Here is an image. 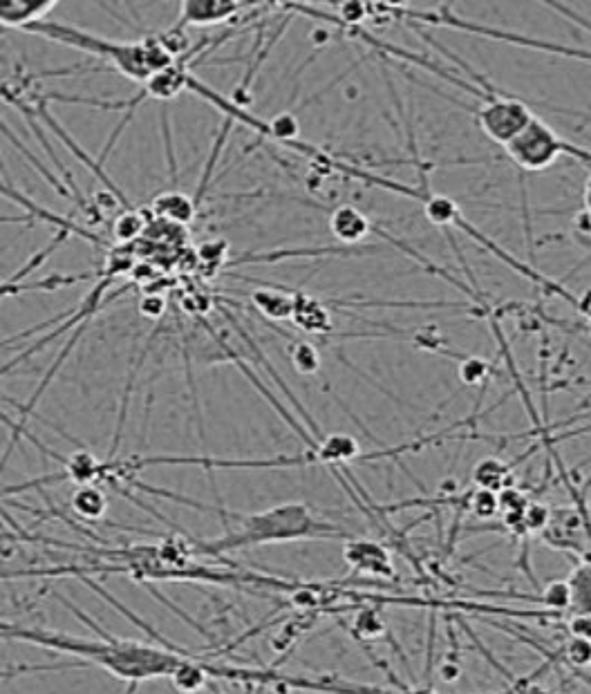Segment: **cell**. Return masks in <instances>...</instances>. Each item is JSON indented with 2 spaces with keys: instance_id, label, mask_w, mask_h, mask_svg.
<instances>
[{
  "instance_id": "6da1fadb",
  "label": "cell",
  "mask_w": 591,
  "mask_h": 694,
  "mask_svg": "<svg viewBox=\"0 0 591 694\" xmlns=\"http://www.w3.org/2000/svg\"><path fill=\"white\" fill-rule=\"evenodd\" d=\"M0 639L7 641H25L41 647H48L54 652H65L77 656L83 663H95L99 668L110 672L112 677L124 679L130 683L150 681V679H171L175 670L189 659V656L166 652L162 647L146 645L139 641H121V639H79V636H68L48 630H30V627H16L12 623L0 621Z\"/></svg>"
},
{
  "instance_id": "7a4b0ae2",
  "label": "cell",
  "mask_w": 591,
  "mask_h": 694,
  "mask_svg": "<svg viewBox=\"0 0 591 694\" xmlns=\"http://www.w3.org/2000/svg\"><path fill=\"white\" fill-rule=\"evenodd\" d=\"M229 515L231 520L238 522V527L229 529L218 540H200L197 542V551L220 556V553L227 551L271 545V542L341 536V529L336 524L318 518L305 504H280L260 513Z\"/></svg>"
},
{
  "instance_id": "3957f363",
  "label": "cell",
  "mask_w": 591,
  "mask_h": 694,
  "mask_svg": "<svg viewBox=\"0 0 591 694\" xmlns=\"http://www.w3.org/2000/svg\"><path fill=\"white\" fill-rule=\"evenodd\" d=\"M506 155L513 164H518L522 171L536 173L549 168L560 155L578 153V148L569 146L565 139L558 137L544 121L533 117L531 124L522 130L518 137H513L504 146Z\"/></svg>"
},
{
  "instance_id": "277c9868",
  "label": "cell",
  "mask_w": 591,
  "mask_h": 694,
  "mask_svg": "<svg viewBox=\"0 0 591 694\" xmlns=\"http://www.w3.org/2000/svg\"><path fill=\"white\" fill-rule=\"evenodd\" d=\"M477 121H480L486 137H491L495 144L506 146L531 124L533 112L522 101L491 97L477 112Z\"/></svg>"
},
{
  "instance_id": "5b68a950",
  "label": "cell",
  "mask_w": 591,
  "mask_h": 694,
  "mask_svg": "<svg viewBox=\"0 0 591 694\" xmlns=\"http://www.w3.org/2000/svg\"><path fill=\"white\" fill-rule=\"evenodd\" d=\"M247 7L245 3H220V0H186L180 7V23L175 25V30H184L186 25H218L238 16Z\"/></svg>"
},
{
  "instance_id": "8992f818",
  "label": "cell",
  "mask_w": 591,
  "mask_h": 694,
  "mask_svg": "<svg viewBox=\"0 0 591 694\" xmlns=\"http://www.w3.org/2000/svg\"><path fill=\"white\" fill-rule=\"evenodd\" d=\"M345 562L352 569L363 571V574H372L381 578L394 576L388 551L381 545H377V542L350 540L345 545Z\"/></svg>"
},
{
  "instance_id": "52a82bcc",
  "label": "cell",
  "mask_w": 591,
  "mask_h": 694,
  "mask_svg": "<svg viewBox=\"0 0 591 694\" xmlns=\"http://www.w3.org/2000/svg\"><path fill=\"white\" fill-rule=\"evenodd\" d=\"M330 229L334 238L343 245H359V242L370 233V220L365 213L356 209L352 204L336 206L330 215Z\"/></svg>"
},
{
  "instance_id": "ba28073f",
  "label": "cell",
  "mask_w": 591,
  "mask_h": 694,
  "mask_svg": "<svg viewBox=\"0 0 591 694\" xmlns=\"http://www.w3.org/2000/svg\"><path fill=\"white\" fill-rule=\"evenodd\" d=\"M56 7L54 0L50 3H30V0H0V25L21 27L30 30L32 25L45 23V18Z\"/></svg>"
},
{
  "instance_id": "9c48e42d",
  "label": "cell",
  "mask_w": 591,
  "mask_h": 694,
  "mask_svg": "<svg viewBox=\"0 0 591 694\" xmlns=\"http://www.w3.org/2000/svg\"><path fill=\"white\" fill-rule=\"evenodd\" d=\"M251 300L262 316L274 318V321H287V318H294L296 296L283 294L280 289H274V287L256 289V292L251 294Z\"/></svg>"
},
{
  "instance_id": "30bf717a",
  "label": "cell",
  "mask_w": 591,
  "mask_h": 694,
  "mask_svg": "<svg viewBox=\"0 0 591 694\" xmlns=\"http://www.w3.org/2000/svg\"><path fill=\"white\" fill-rule=\"evenodd\" d=\"M294 321L303 327L305 332L312 334H323L330 330V312H327L325 305L316 298L296 296Z\"/></svg>"
},
{
  "instance_id": "8fae6325",
  "label": "cell",
  "mask_w": 591,
  "mask_h": 694,
  "mask_svg": "<svg viewBox=\"0 0 591 694\" xmlns=\"http://www.w3.org/2000/svg\"><path fill=\"white\" fill-rule=\"evenodd\" d=\"M108 509L106 493L92 484H83L81 489L72 495V511L81 515V518L97 520Z\"/></svg>"
},
{
  "instance_id": "7c38bea8",
  "label": "cell",
  "mask_w": 591,
  "mask_h": 694,
  "mask_svg": "<svg viewBox=\"0 0 591 694\" xmlns=\"http://www.w3.org/2000/svg\"><path fill=\"white\" fill-rule=\"evenodd\" d=\"M506 480H509V466L500 462V459H482V462L473 468V482L477 489L495 493L500 489H506Z\"/></svg>"
},
{
  "instance_id": "4fadbf2b",
  "label": "cell",
  "mask_w": 591,
  "mask_h": 694,
  "mask_svg": "<svg viewBox=\"0 0 591 694\" xmlns=\"http://www.w3.org/2000/svg\"><path fill=\"white\" fill-rule=\"evenodd\" d=\"M153 211L173 222H191L195 218V204L182 193H164L155 198Z\"/></svg>"
},
{
  "instance_id": "5bb4252c",
  "label": "cell",
  "mask_w": 591,
  "mask_h": 694,
  "mask_svg": "<svg viewBox=\"0 0 591 694\" xmlns=\"http://www.w3.org/2000/svg\"><path fill=\"white\" fill-rule=\"evenodd\" d=\"M466 506H468V511L475 515V518H482V520L495 518V515L500 513V502H497V495L493 491H484V489H477L475 493H471V497L466 500Z\"/></svg>"
},
{
  "instance_id": "9a60e30c",
  "label": "cell",
  "mask_w": 591,
  "mask_h": 694,
  "mask_svg": "<svg viewBox=\"0 0 591 694\" xmlns=\"http://www.w3.org/2000/svg\"><path fill=\"white\" fill-rule=\"evenodd\" d=\"M289 354H292V363L300 374H316L318 368H321V356H318V350L305 341L294 343L292 352Z\"/></svg>"
},
{
  "instance_id": "2e32d148",
  "label": "cell",
  "mask_w": 591,
  "mask_h": 694,
  "mask_svg": "<svg viewBox=\"0 0 591 694\" xmlns=\"http://www.w3.org/2000/svg\"><path fill=\"white\" fill-rule=\"evenodd\" d=\"M139 233H142V220L135 213H124L115 224V238L121 242L133 240Z\"/></svg>"
},
{
  "instance_id": "e0dca14e",
  "label": "cell",
  "mask_w": 591,
  "mask_h": 694,
  "mask_svg": "<svg viewBox=\"0 0 591 694\" xmlns=\"http://www.w3.org/2000/svg\"><path fill=\"white\" fill-rule=\"evenodd\" d=\"M542 603L549 607H569L571 605V587L569 583H553L542 594Z\"/></svg>"
},
{
  "instance_id": "ac0fdd59",
  "label": "cell",
  "mask_w": 591,
  "mask_h": 694,
  "mask_svg": "<svg viewBox=\"0 0 591 694\" xmlns=\"http://www.w3.org/2000/svg\"><path fill=\"white\" fill-rule=\"evenodd\" d=\"M356 630H359L365 639H374V636H379L383 632V623L379 614L372 612V609H365V612L356 616Z\"/></svg>"
},
{
  "instance_id": "d6986e66",
  "label": "cell",
  "mask_w": 591,
  "mask_h": 694,
  "mask_svg": "<svg viewBox=\"0 0 591 694\" xmlns=\"http://www.w3.org/2000/svg\"><path fill=\"white\" fill-rule=\"evenodd\" d=\"M269 130H271V135L278 137V139H292L298 133V126H296V119L292 115H280L271 121Z\"/></svg>"
},
{
  "instance_id": "ffe728a7",
  "label": "cell",
  "mask_w": 591,
  "mask_h": 694,
  "mask_svg": "<svg viewBox=\"0 0 591 694\" xmlns=\"http://www.w3.org/2000/svg\"><path fill=\"white\" fill-rule=\"evenodd\" d=\"M585 200H587V206H589V213H591V180H589V186H587V195H585Z\"/></svg>"
},
{
  "instance_id": "44dd1931",
  "label": "cell",
  "mask_w": 591,
  "mask_h": 694,
  "mask_svg": "<svg viewBox=\"0 0 591 694\" xmlns=\"http://www.w3.org/2000/svg\"><path fill=\"white\" fill-rule=\"evenodd\" d=\"M218 694H222V692H218Z\"/></svg>"
}]
</instances>
